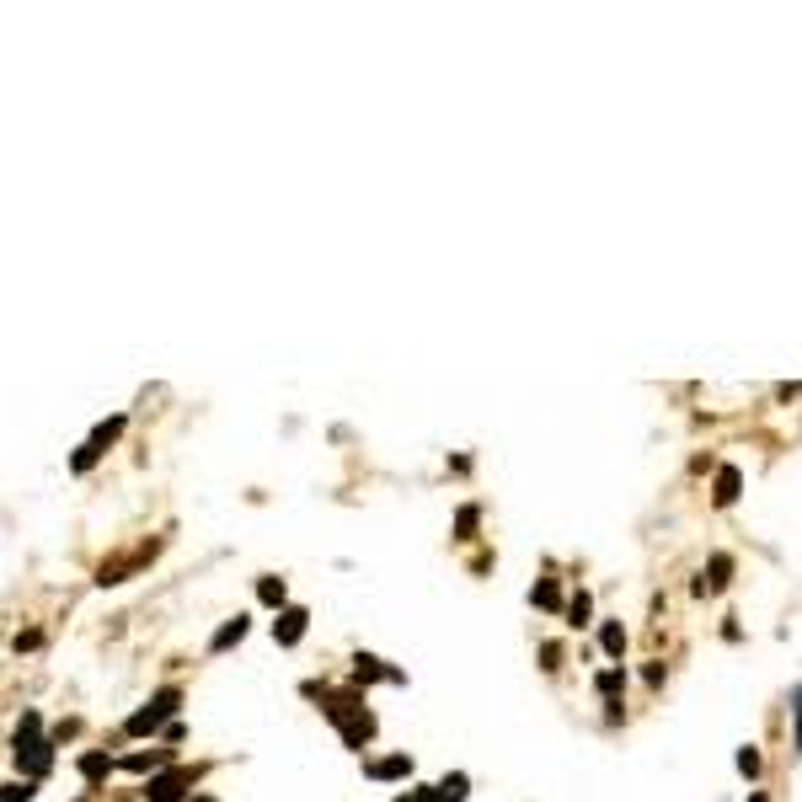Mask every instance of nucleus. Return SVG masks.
I'll list each match as a JSON object with an SVG mask.
<instances>
[{
  "label": "nucleus",
  "mask_w": 802,
  "mask_h": 802,
  "mask_svg": "<svg viewBox=\"0 0 802 802\" xmlns=\"http://www.w3.org/2000/svg\"><path fill=\"white\" fill-rule=\"evenodd\" d=\"M33 797V781H11L6 792H0V802H27Z\"/></svg>",
  "instance_id": "nucleus-12"
},
{
  "label": "nucleus",
  "mask_w": 802,
  "mask_h": 802,
  "mask_svg": "<svg viewBox=\"0 0 802 802\" xmlns=\"http://www.w3.org/2000/svg\"><path fill=\"white\" fill-rule=\"evenodd\" d=\"M123 765H129V770H156V765H161V754H129Z\"/></svg>",
  "instance_id": "nucleus-18"
},
{
  "label": "nucleus",
  "mask_w": 802,
  "mask_h": 802,
  "mask_svg": "<svg viewBox=\"0 0 802 802\" xmlns=\"http://www.w3.org/2000/svg\"><path fill=\"white\" fill-rule=\"evenodd\" d=\"M396 802H418V797H396Z\"/></svg>",
  "instance_id": "nucleus-23"
},
{
  "label": "nucleus",
  "mask_w": 802,
  "mask_h": 802,
  "mask_svg": "<svg viewBox=\"0 0 802 802\" xmlns=\"http://www.w3.org/2000/svg\"><path fill=\"white\" fill-rule=\"evenodd\" d=\"M182 781H188L182 770H177V776H156V781H150V802H177V797H182Z\"/></svg>",
  "instance_id": "nucleus-4"
},
{
  "label": "nucleus",
  "mask_w": 802,
  "mask_h": 802,
  "mask_svg": "<svg viewBox=\"0 0 802 802\" xmlns=\"http://www.w3.org/2000/svg\"><path fill=\"white\" fill-rule=\"evenodd\" d=\"M375 776H380V781H391V776H407V760H401V754H391V760H380V765H375Z\"/></svg>",
  "instance_id": "nucleus-9"
},
{
  "label": "nucleus",
  "mask_w": 802,
  "mask_h": 802,
  "mask_svg": "<svg viewBox=\"0 0 802 802\" xmlns=\"http://www.w3.org/2000/svg\"><path fill=\"white\" fill-rule=\"evenodd\" d=\"M11 754H17V760L33 770V776H43V770H49V744H43L38 733H27V728H17V738H11Z\"/></svg>",
  "instance_id": "nucleus-2"
},
{
  "label": "nucleus",
  "mask_w": 802,
  "mask_h": 802,
  "mask_svg": "<svg viewBox=\"0 0 802 802\" xmlns=\"http://www.w3.org/2000/svg\"><path fill=\"white\" fill-rule=\"evenodd\" d=\"M733 498H738V471H733V466H722V471H717V503L728 508Z\"/></svg>",
  "instance_id": "nucleus-7"
},
{
  "label": "nucleus",
  "mask_w": 802,
  "mask_h": 802,
  "mask_svg": "<svg viewBox=\"0 0 802 802\" xmlns=\"http://www.w3.org/2000/svg\"><path fill=\"white\" fill-rule=\"evenodd\" d=\"M118 434H123V418H113V423H102L97 434H91V444H97V450H102V444H107V439H118Z\"/></svg>",
  "instance_id": "nucleus-14"
},
{
  "label": "nucleus",
  "mask_w": 802,
  "mask_h": 802,
  "mask_svg": "<svg viewBox=\"0 0 802 802\" xmlns=\"http://www.w3.org/2000/svg\"><path fill=\"white\" fill-rule=\"evenodd\" d=\"M535 605H546V610H557V605H562V594H557V583H535Z\"/></svg>",
  "instance_id": "nucleus-10"
},
{
  "label": "nucleus",
  "mask_w": 802,
  "mask_h": 802,
  "mask_svg": "<svg viewBox=\"0 0 802 802\" xmlns=\"http://www.w3.org/2000/svg\"><path fill=\"white\" fill-rule=\"evenodd\" d=\"M241 637H246V621L236 615V621H225L220 631H214V642H209V647H214V653H225V647H230V642H241Z\"/></svg>",
  "instance_id": "nucleus-6"
},
{
  "label": "nucleus",
  "mask_w": 802,
  "mask_h": 802,
  "mask_svg": "<svg viewBox=\"0 0 802 802\" xmlns=\"http://www.w3.org/2000/svg\"><path fill=\"white\" fill-rule=\"evenodd\" d=\"M177 701H182L177 690H156V701H150L145 712H134V717H129V733H134V738H140V733H156L161 722L177 712Z\"/></svg>",
  "instance_id": "nucleus-1"
},
{
  "label": "nucleus",
  "mask_w": 802,
  "mask_h": 802,
  "mask_svg": "<svg viewBox=\"0 0 802 802\" xmlns=\"http://www.w3.org/2000/svg\"><path fill=\"white\" fill-rule=\"evenodd\" d=\"M567 615H573V621H578V626H583V621H589V594H578V599H573V605H567Z\"/></svg>",
  "instance_id": "nucleus-20"
},
{
  "label": "nucleus",
  "mask_w": 802,
  "mask_h": 802,
  "mask_svg": "<svg viewBox=\"0 0 802 802\" xmlns=\"http://www.w3.org/2000/svg\"><path fill=\"white\" fill-rule=\"evenodd\" d=\"M455 530H460V541L476 530V508H460V519H455Z\"/></svg>",
  "instance_id": "nucleus-19"
},
{
  "label": "nucleus",
  "mask_w": 802,
  "mask_h": 802,
  "mask_svg": "<svg viewBox=\"0 0 802 802\" xmlns=\"http://www.w3.org/2000/svg\"><path fill=\"white\" fill-rule=\"evenodd\" d=\"M257 599H262V605H284V583H279V578H262V583H257Z\"/></svg>",
  "instance_id": "nucleus-8"
},
{
  "label": "nucleus",
  "mask_w": 802,
  "mask_h": 802,
  "mask_svg": "<svg viewBox=\"0 0 802 802\" xmlns=\"http://www.w3.org/2000/svg\"><path fill=\"white\" fill-rule=\"evenodd\" d=\"M102 770H107V754H86V760H81V776H91V781H97Z\"/></svg>",
  "instance_id": "nucleus-15"
},
{
  "label": "nucleus",
  "mask_w": 802,
  "mask_h": 802,
  "mask_svg": "<svg viewBox=\"0 0 802 802\" xmlns=\"http://www.w3.org/2000/svg\"><path fill=\"white\" fill-rule=\"evenodd\" d=\"M749 802H765V797H760V792H754V797H749Z\"/></svg>",
  "instance_id": "nucleus-22"
},
{
  "label": "nucleus",
  "mask_w": 802,
  "mask_h": 802,
  "mask_svg": "<svg viewBox=\"0 0 802 802\" xmlns=\"http://www.w3.org/2000/svg\"><path fill=\"white\" fill-rule=\"evenodd\" d=\"M797 749H802V722H797Z\"/></svg>",
  "instance_id": "nucleus-21"
},
{
  "label": "nucleus",
  "mask_w": 802,
  "mask_h": 802,
  "mask_svg": "<svg viewBox=\"0 0 802 802\" xmlns=\"http://www.w3.org/2000/svg\"><path fill=\"white\" fill-rule=\"evenodd\" d=\"M300 631H305V610H284L279 621H273V637H279L284 647H295V642H300Z\"/></svg>",
  "instance_id": "nucleus-3"
},
{
  "label": "nucleus",
  "mask_w": 802,
  "mask_h": 802,
  "mask_svg": "<svg viewBox=\"0 0 802 802\" xmlns=\"http://www.w3.org/2000/svg\"><path fill=\"white\" fill-rule=\"evenodd\" d=\"M738 770H744V776H760V754H754V749H738Z\"/></svg>",
  "instance_id": "nucleus-16"
},
{
  "label": "nucleus",
  "mask_w": 802,
  "mask_h": 802,
  "mask_svg": "<svg viewBox=\"0 0 802 802\" xmlns=\"http://www.w3.org/2000/svg\"><path fill=\"white\" fill-rule=\"evenodd\" d=\"M599 642H605V653H621V647H626V631H621V626H605V631H599Z\"/></svg>",
  "instance_id": "nucleus-11"
},
{
  "label": "nucleus",
  "mask_w": 802,
  "mask_h": 802,
  "mask_svg": "<svg viewBox=\"0 0 802 802\" xmlns=\"http://www.w3.org/2000/svg\"><path fill=\"white\" fill-rule=\"evenodd\" d=\"M621 685H626V680H621V669H605V674H599V690H605V696H615Z\"/></svg>",
  "instance_id": "nucleus-17"
},
{
  "label": "nucleus",
  "mask_w": 802,
  "mask_h": 802,
  "mask_svg": "<svg viewBox=\"0 0 802 802\" xmlns=\"http://www.w3.org/2000/svg\"><path fill=\"white\" fill-rule=\"evenodd\" d=\"M439 797H444V802H460V797H466V776H450V781L439 786Z\"/></svg>",
  "instance_id": "nucleus-13"
},
{
  "label": "nucleus",
  "mask_w": 802,
  "mask_h": 802,
  "mask_svg": "<svg viewBox=\"0 0 802 802\" xmlns=\"http://www.w3.org/2000/svg\"><path fill=\"white\" fill-rule=\"evenodd\" d=\"M728 573H733V557H712V578H701L696 583V594H706V589H728Z\"/></svg>",
  "instance_id": "nucleus-5"
}]
</instances>
